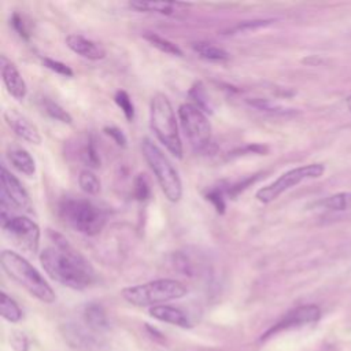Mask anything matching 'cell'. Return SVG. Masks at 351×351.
<instances>
[{
	"instance_id": "cell-1",
	"label": "cell",
	"mask_w": 351,
	"mask_h": 351,
	"mask_svg": "<svg viewBox=\"0 0 351 351\" xmlns=\"http://www.w3.org/2000/svg\"><path fill=\"white\" fill-rule=\"evenodd\" d=\"M52 245L40 254V262L45 273L59 284L85 289L96 281V273L89 261L77 251L62 234L49 232Z\"/></svg>"
},
{
	"instance_id": "cell-2",
	"label": "cell",
	"mask_w": 351,
	"mask_h": 351,
	"mask_svg": "<svg viewBox=\"0 0 351 351\" xmlns=\"http://www.w3.org/2000/svg\"><path fill=\"white\" fill-rule=\"evenodd\" d=\"M3 270L29 293L44 303H53L56 295L38 270L19 254L4 250L0 255Z\"/></svg>"
},
{
	"instance_id": "cell-3",
	"label": "cell",
	"mask_w": 351,
	"mask_h": 351,
	"mask_svg": "<svg viewBox=\"0 0 351 351\" xmlns=\"http://www.w3.org/2000/svg\"><path fill=\"white\" fill-rule=\"evenodd\" d=\"M149 125L156 138L177 159H182V143L176 112L166 95L155 93L149 103Z\"/></svg>"
},
{
	"instance_id": "cell-4",
	"label": "cell",
	"mask_w": 351,
	"mask_h": 351,
	"mask_svg": "<svg viewBox=\"0 0 351 351\" xmlns=\"http://www.w3.org/2000/svg\"><path fill=\"white\" fill-rule=\"evenodd\" d=\"M58 213L66 225L86 236L100 233L107 221L104 211L84 197H63Z\"/></svg>"
},
{
	"instance_id": "cell-5",
	"label": "cell",
	"mask_w": 351,
	"mask_h": 351,
	"mask_svg": "<svg viewBox=\"0 0 351 351\" xmlns=\"http://www.w3.org/2000/svg\"><path fill=\"white\" fill-rule=\"evenodd\" d=\"M141 152L155 174L165 197L171 203L180 202L182 197V182L169 158L148 137L141 140Z\"/></svg>"
},
{
	"instance_id": "cell-6",
	"label": "cell",
	"mask_w": 351,
	"mask_h": 351,
	"mask_svg": "<svg viewBox=\"0 0 351 351\" xmlns=\"http://www.w3.org/2000/svg\"><path fill=\"white\" fill-rule=\"evenodd\" d=\"M186 287L171 278H160L122 289V298L138 307L159 306L160 303L180 299L186 295Z\"/></svg>"
},
{
	"instance_id": "cell-7",
	"label": "cell",
	"mask_w": 351,
	"mask_h": 351,
	"mask_svg": "<svg viewBox=\"0 0 351 351\" xmlns=\"http://www.w3.org/2000/svg\"><path fill=\"white\" fill-rule=\"evenodd\" d=\"M181 128L195 151H206L211 144V125L206 114L192 103H182L178 107Z\"/></svg>"
},
{
	"instance_id": "cell-8",
	"label": "cell",
	"mask_w": 351,
	"mask_h": 351,
	"mask_svg": "<svg viewBox=\"0 0 351 351\" xmlns=\"http://www.w3.org/2000/svg\"><path fill=\"white\" fill-rule=\"evenodd\" d=\"M324 171H325V167L321 163L306 165V166L288 170L284 174H281L277 180H274L271 184L258 189L255 193V197L262 203H270L276 200L280 195H282L285 191L296 186L298 184L306 180L321 177Z\"/></svg>"
},
{
	"instance_id": "cell-9",
	"label": "cell",
	"mask_w": 351,
	"mask_h": 351,
	"mask_svg": "<svg viewBox=\"0 0 351 351\" xmlns=\"http://www.w3.org/2000/svg\"><path fill=\"white\" fill-rule=\"evenodd\" d=\"M5 236L22 251L34 254L40 247V228L27 217L15 215L3 223Z\"/></svg>"
},
{
	"instance_id": "cell-10",
	"label": "cell",
	"mask_w": 351,
	"mask_h": 351,
	"mask_svg": "<svg viewBox=\"0 0 351 351\" xmlns=\"http://www.w3.org/2000/svg\"><path fill=\"white\" fill-rule=\"evenodd\" d=\"M1 203L12 207L14 210H21L26 213L33 211V204L29 197V193L21 184V181L1 166Z\"/></svg>"
},
{
	"instance_id": "cell-11",
	"label": "cell",
	"mask_w": 351,
	"mask_h": 351,
	"mask_svg": "<svg viewBox=\"0 0 351 351\" xmlns=\"http://www.w3.org/2000/svg\"><path fill=\"white\" fill-rule=\"evenodd\" d=\"M319 317H321V311L315 304L299 306V307L288 311L277 324H274L270 329H267L263 333L262 340H266L267 337H270V336H273V335H276V333H278L284 329L314 324L319 319Z\"/></svg>"
},
{
	"instance_id": "cell-12",
	"label": "cell",
	"mask_w": 351,
	"mask_h": 351,
	"mask_svg": "<svg viewBox=\"0 0 351 351\" xmlns=\"http://www.w3.org/2000/svg\"><path fill=\"white\" fill-rule=\"evenodd\" d=\"M4 121L5 123L14 130V133L21 137L22 140L38 145L41 143V134L37 129V126L23 114L19 111L10 108L4 111Z\"/></svg>"
},
{
	"instance_id": "cell-13",
	"label": "cell",
	"mask_w": 351,
	"mask_h": 351,
	"mask_svg": "<svg viewBox=\"0 0 351 351\" xmlns=\"http://www.w3.org/2000/svg\"><path fill=\"white\" fill-rule=\"evenodd\" d=\"M0 66H1V78H3V82L5 85L7 92L14 99L22 101L26 97L27 86H26V82L22 78L19 70L4 55L0 56Z\"/></svg>"
},
{
	"instance_id": "cell-14",
	"label": "cell",
	"mask_w": 351,
	"mask_h": 351,
	"mask_svg": "<svg viewBox=\"0 0 351 351\" xmlns=\"http://www.w3.org/2000/svg\"><path fill=\"white\" fill-rule=\"evenodd\" d=\"M66 45L77 55L89 60H101L107 52L104 47L93 40H89L81 34H69L66 37Z\"/></svg>"
},
{
	"instance_id": "cell-15",
	"label": "cell",
	"mask_w": 351,
	"mask_h": 351,
	"mask_svg": "<svg viewBox=\"0 0 351 351\" xmlns=\"http://www.w3.org/2000/svg\"><path fill=\"white\" fill-rule=\"evenodd\" d=\"M149 315L154 317L155 319L171 324V325H177L181 328H191L192 324L188 318V315L174 307V306H167V304H159V306H154L149 308Z\"/></svg>"
},
{
	"instance_id": "cell-16",
	"label": "cell",
	"mask_w": 351,
	"mask_h": 351,
	"mask_svg": "<svg viewBox=\"0 0 351 351\" xmlns=\"http://www.w3.org/2000/svg\"><path fill=\"white\" fill-rule=\"evenodd\" d=\"M7 158L10 163L22 174L32 177L36 173V162L33 156L21 147H12L7 152Z\"/></svg>"
},
{
	"instance_id": "cell-17",
	"label": "cell",
	"mask_w": 351,
	"mask_h": 351,
	"mask_svg": "<svg viewBox=\"0 0 351 351\" xmlns=\"http://www.w3.org/2000/svg\"><path fill=\"white\" fill-rule=\"evenodd\" d=\"M129 7L140 11V12H154L162 15H170L177 8H185L188 4L185 3H174V1H130Z\"/></svg>"
},
{
	"instance_id": "cell-18",
	"label": "cell",
	"mask_w": 351,
	"mask_h": 351,
	"mask_svg": "<svg viewBox=\"0 0 351 351\" xmlns=\"http://www.w3.org/2000/svg\"><path fill=\"white\" fill-rule=\"evenodd\" d=\"M192 49H193L195 53H197L199 58H202L204 60H208V62L222 63V62H228L229 58H230L228 51L214 45L213 43H207V41H195V43H192Z\"/></svg>"
},
{
	"instance_id": "cell-19",
	"label": "cell",
	"mask_w": 351,
	"mask_h": 351,
	"mask_svg": "<svg viewBox=\"0 0 351 351\" xmlns=\"http://www.w3.org/2000/svg\"><path fill=\"white\" fill-rule=\"evenodd\" d=\"M84 317L86 324L95 330H106L108 328V319L103 307L97 303H90L85 307Z\"/></svg>"
},
{
	"instance_id": "cell-20",
	"label": "cell",
	"mask_w": 351,
	"mask_h": 351,
	"mask_svg": "<svg viewBox=\"0 0 351 351\" xmlns=\"http://www.w3.org/2000/svg\"><path fill=\"white\" fill-rule=\"evenodd\" d=\"M321 207L329 211H351V192H340L319 202Z\"/></svg>"
},
{
	"instance_id": "cell-21",
	"label": "cell",
	"mask_w": 351,
	"mask_h": 351,
	"mask_svg": "<svg viewBox=\"0 0 351 351\" xmlns=\"http://www.w3.org/2000/svg\"><path fill=\"white\" fill-rule=\"evenodd\" d=\"M144 38L151 44L154 45L155 48H158L159 51L165 52V53H169V55H174V56H182V49L176 45L173 41L159 36L158 33H154V32H145L144 33Z\"/></svg>"
},
{
	"instance_id": "cell-22",
	"label": "cell",
	"mask_w": 351,
	"mask_h": 351,
	"mask_svg": "<svg viewBox=\"0 0 351 351\" xmlns=\"http://www.w3.org/2000/svg\"><path fill=\"white\" fill-rule=\"evenodd\" d=\"M40 104H41V108L43 111L52 119H56L59 122H63V123H67L70 125L73 122V118L71 115L60 106L58 104L56 101L51 100L49 97H41L40 99Z\"/></svg>"
},
{
	"instance_id": "cell-23",
	"label": "cell",
	"mask_w": 351,
	"mask_h": 351,
	"mask_svg": "<svg viewBox=\"0 0 351 351\" xmlns=\"http://www.w3.org/2000/svg\"><path fill=\"white\" fill-rule=\"evenodd\" d=\"M188 95H189V99L192 100V104L196 106L197 108H200L204 114H211L213 112L207 92L204 89V85L200 81L193 84V86L189 89Z\"/></svg>"
},
{
	"instance_id": "cell-24",
	"label": "cell",
	"mask_w": 351,
	"mask_h": 351,
	"mask_svg": "<svg viewBox=\"0 0 351 351\" xmlns=\"http://www.w3.org/2000/svg\"><path fill=\"white\" fill-rule=\"evenodd\" d=\"M0 314L10 322H18L22 317V311L16 302L12 298H10L4 291L1 292L0 299Z\"/></svg>"
},
{
	"instance_id": "cell-25",
	"label": "cell",
	"mask_w": 351,
	"mask_h": 351,
	"mask_svg": "<svg viewBox=\"0 0 351 351\" xmlns=\"http://www.w3.org/2000/svg\"><path fill=\"white\" fill-rule=\"evenodd\" d=\"M78 184L81 186V189L84 192H86L88 195H96L100 191V180L97 178V176L89 170L85 169L80 173L78 176Z\"/></svg>"
},
{
	"instance_id": "cell-26",
	"label": "cell",
	"mask_w": 351,
	"mask_h": 351,
	"mask_svg": "<svg viewBox=\"0 0 351 351\" xmlns=\"http://www.w3.org/2000/svg\"><path fill=\"white\" fill-rule=\"evenodd\" d=\"M225 186L223 185H217L210 188L206 192V199L214 206V208L217 210V213L223 214L225 213Z\"/></svg>"
},
{
	"instance_id": "cell-27",
	"label": "cell",
	"mask_w": 351,
	"mask_h": 351,
	"mask_svg": "<svg viewBox=\"0 0 351 351\" xmlns=\"http://www.w3.org/2000/svg\"><path fill=\"white\" fill-rule=\"evenodd\" d=\"M248 103L259 111H265V112H270V114H276V115H287V114L292 112L288 108H284L281 106H277V104L271 103L270 100L261 99V97H255L252 100H248Z\"/></svg>"
},
{
	"instance_id": "cell-28",
	"label": "cell",
	"mask_w": 351,
	"mask_h": 351,
	"mask_svg": "<svg viewBox=\"0 0 351 351\" xmlns=\"http://www.w3.org/2000/svg\"><path fill=\"white\" fill-rule=\"evenodd\" d=\"M114 100H115L117 106L122 110L125 118L129 122H132L134 119V106H133V101H132L130 96L128 95V92L117 90V93L114 96Z\"/></svg>"
},
{
	"instance_id": "cell-29",
	"label": "cell",
	"mask_w": 351,
	"mask_h": 351,
	"mask_svg": "<svg viewBox=\"0 0 351 351\" xmlns=\"http://www.w3.org/2000/svg\"><path fill=\"white\" fill-rule=\"evenodd\" d=\"M133 195H134L136 200H138V202H144L149 197L151 188H149V182H148L145 174H138L134 178V181H133Z\"/></svg>"
},
{
	"instance_id": "cell-30",
	"label": "cell",
	"mask_w": 351,
	"mask_h": 351,
	"mask_svg": "<svg viewBox=\"0 0 351 351\" xmlns=\"http://www.w3.org/2000/svg\"><path fill=\"white\" fill-rule=\"evenodd\" d=\"M81 158L82 160L89 166V167H99L100 166V158H99V154H97V149H96V145H95V141L92 138L88 140L86 145L82 149V154H81Z\"/></svg>"
},
{
	"instance_id": "cell-31",
	"label": "cell",
	"mask_w": 351,
	"mask_h": 351,
	"mask_svg": "<svg viewBox=\"0 0 351 351\" xmlns=\"http://www.w3.org/2000/svg\"><path fill=\"white\" fill-rule=\"evenodd\" d=\"M41 63L44 67L49 69L51 71L59 74V75H63V77H73L74 71L64 63L59 62V60H55V59H51V58H41Z\"/></svg>"
},
{
	"instance_id": "cell-32",
	"label": "cell",
	"mask_w": 351,
	"mask_h": 351,
	"mask_svg": "<svg viewBox=\"0 0 351 351\" xmlns=\"http://www.w3.org/2000/svg\"><path fill=\"white\" fill-rule=\"evenodd\" d=\"M273 19H258V21H245L241 22L239 25H236L234 27H232L229 32H232L230 34L234 33H241V32H248V30H254V29H259V27H265L270 23H273Z\"/></svg>"
},
{
	"instance_id": "cell-33",
	"label": "cell",
	"mask_w": 351,
	"mask_h": 351,
	"mask_svg": "<svg viewBox=\"0 0 351 351\" xmlns=\"http://www.w3.org/2000/svg\"><path fill=\"white\" fill-rule=\"evenodd\" d=\"M11 25H12L14 30L18 33V36H19L21 38L29 40L30 34H29L27 27H26V25H25V22H23V18H22L18 12H14V14H12V16H11Z\"/></svg>"
},
{
	"instance_id": "cell-34",
	"label": "cell",
	"mask_w": 351,
	"mask_h": 351,
	"mask_svg": "<svg viewBox=\"0 0 351 351\" xmlns=\"http://www.w3.org/2000/svg\"><path fill=\"white\" fill-rule=\"evenodd\" d=\"M104 132H106V134H108L118 145H121V147H125V145H126V143H128L126 136L123 134V132H122L119 128H117V126H106V128H104Z\"/></svg>"
},
{
	"instance_id": "cell-35",
	"label": "cell",
	"mask_w": 351,
	"mask_h": 351,
	"mask_svg": "<svg viewBox=\"0 0 351 351\" xmlns=\"http://www.w3.org/2000/svg\"><path fill=\"white\" fill-rule=\"evenodd\" d=\"M347 107H348V110L351 111V96L347 99Z\"/></svg>"
}]
</instances>
